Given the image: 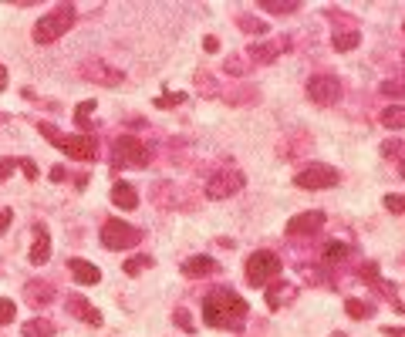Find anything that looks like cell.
Listing matches in <instances>:
<instances>
[{"instance_id":"6da1fadb","label":"cell","mask_w":405,"mask_h":337,"mask_svg":"<svg viewBox=\"0 0 405 337\" xmlns=\"http://www.w3.org/2000/svg\"><path fill=\"white\" fill-rule=\"evenodd\" d=\"M243 317H247V300L240 293H234L230 287H217V290L206 293V300H202V321L210 324V327H234V331H240Z\"/></svg>"},{"instance_id":"7a4b0ae2","label":"cell","mask_w":405,"mask_h":337,"mask_svg":"<svg viewBox=\"0 0 405 337\" xmlns=\"http://www.w3.org/2000/svg\"><path fill=\"white\" fill-rule=\"evenodd\" d=\"M75 7L71 4H58L51 14H44L37 24H34L31 37L37 41V44H51V41H58V37H64V34L75 27Z\"/></svg>"},{"instance_id":"3957f363","label":"cell","mask_w":405,"mask_h":337,"mask_svg":"<svg viewBox=\"0 0 405 337\" xmlns=\"http://www.w3.org/2000/svg\"><path fill=\"white\" fill-rule=\"evenodd\" d=\"M41 132H44L47 142H54V145H58L64 155H71V159H78V162H92L95 155H98V142H95L88 132H78V135L61 138L54 125H41Z\"/></svg>"},{"instance_id":"277c9868","label":"cell","mask_w":405,"mask_h":337,"mask_svg":"<svg viewBox=\"0 0 405 337\" xmlns=\"http://www.w3.org/2000/svg\"><path fill=\"white\" fill-rule=\"evenodd\" d=\"M281 276V257L270 250H257L247 257V283L250 287H267L270 280Z\"/></svg>"},{"instance_id":"5b68a950","label":"cell","mask_w":405,"mask_h":337,"mask_svg":"<svg viewBox=\"0 0 405 337\" xmlns=\"http://www.w3.org/2000/svg\"><path fill=\"white\" fill-rule=\"evenodd\" d=\"M341 183V172L327 162H311L308 168H301L294 176L297 189H308V192H321V189H331V185Z\"/></svg>"},{"instance_id":"8992f818","label":"cell","mask_w":405,"mask_h":337,"mask_svg":"<svg viewBox=\"0 0 405 337\" xmlns=\"http://www.w3.org/2000/svg\"><path fill=\"white\" fill-rule=\"evenodd\" d=\"M111 155H115V162H119V166H128V168H145L149 162H152V152H149V149H145L135 135L115 138Z\"/></svg>"},{"instance_id":"52a82bcc","label":"cell","mask_w":405,"mask_h":337,"mask_svg":"<svg viewBox=\"0 0 405 337\" xmlns=\"http://www.w3.org/2000/svg\"><path fill=\"white\" fill-rule=\"evenodd\" d=\"M243 185H247L243 172L226 166V168H219V172L210 176V183H206V196H210V200H230V196H236Z\"/></svg>"},{"instance_id":"ba28073f","label":"cell","mask_w":405,"mask_h":337,"mask_svg":"<svg viewBox=\"0 0 405 337\" xmlns=\"http://www.w3.org/2000/svg\"><path fill=\"white\" fill-rule=\"evenodd\" d=\"M139 240H142V230H135L132 223L109 219V223L102 226V243H105V250H132V246H139Z\"/></svg>"},{"instance_id":"9c48e42d","label":"cell","mask_w":405,"mask_h":337,"mask_svg":"<svg viewBox=\"0 0 405 337\" xmlns=\"http://www.w3.org/2000/svg\"><path fill=\"white\" fill-rule=\"evenodd\" d=\"M308 98H311L314 105H321V108L334 105V102L341 98V81H338L334 75H314V78H308Z\"/></svg>"},{"instance_id":"30bf717a","label":"cell","mask_w":405,"mask_h":337,"mask_svg":"<svg viewBox=\"0 0 405 337\" xmlns=\"http://www.w3.org/2000/svg\"><path fill=\"white\" fill-rule=\"evenodd\" d=\"M325 226V213L321 209H311V213H297L287 219V236H311Z\"/></svg>"},{"instance_id":"8fae6325","label":"cell","mask_w":405,"mask_h":337,"mask_svg":"<svg viewBox=\"0 0 405 337\" xmlns=\"http://www.w3.org/2000/svg\"><path fill=\"white\" fill-rule=\"evenodd\" d=\"M81 75H85V81L105 85V88H115L122 81V71H115V68H109V64H102V61H85L81 64Z\"/></svg>"},{"instance_id":"7c38bea8","label":"cell","mask_w":405,"mask_h":337,"mask_svg":"<svg viewBox=\"0 0 405 337\" xmlns=\"http://www.w3.org/2000/svg\"><path fill=\"white\" fill-rule=\"evenodd\" d=\"M287 47H291L287 37H274V41H264V44H253V47H250V61L270 64V61H277Z\"/></svg>"},{"instance_id":"4fadbf2b","label":"cell","mask_w":405,"mask_h":337,"mask_svg":"<svg viewBox=\"0 0 405 337\" xmlns=\"http://www.w3.org/2000/svg\"><path fill=\"white\" fill-rule=\"evenodd\" d=\"M68 266H71V276L78 280L81 287H92V283H98V280H102V270H98L95 263H88V260H78V257H75Z\"/></svg>"},{"instance_id":"5bb4252c","label":"cell","mask_w":405,"mask_h":337,"mask_svg":"<svg viewBox=\"0 0 405 337\" xmlns=\"http://www.w3.org/2000/svg\"><path fill=\"white\" fill-rule=\"evenodd\" d=\"M219 270V263L213 260V257H189L186 266H183V274L189 276V280H196V276H213Z\"/></svg>"},{"instance_id":"9a60e30c","label":"cell","mask_w":405,"mask_h":337,"mask_svg":"<svg viewBox=\"0 0 405 337\" xmlns=\"http://www.w3.org/2000/svg\"><path fill=\"white\" fill-rule=\"evenodd\" d=\"M24 290H28V304L31 307H47L51 300H54V287L44 283V280H31Z\"/></svg>"},{"instance_id":"2e32d148","label":"cell","mask_w":405,"mask_h":337,"mask_svg":"<svg viewBox=\"0 0 405 337\" xmlns=\"http://www.w3.org/2000/svg\"><path fill=\"white\" fill-rule=\"evenodd\" d=\"M68 310H71V314H78L81 321L92 324V327H98V324H102V310H95V307L88 304L85 297H71V300H68Z\"/></svg>"},{"instance_id":"e0dca14e","label":"cell","mask_w":405,"mask_h":337,"mask_svg":"<svg viewBox=\"0 0 405 337\" xmlns=\"http://www.w3.org/2000/svg\"><path fill=\"white\" fill-rule=\"evenodd\" d=\"M47 257H51V236H47L44 226H37V240H34L28 260H31L34 266H41V263H47Z\"/></svg>"},{"instance_id":"ac0fdd59","label":"cell","mask_w":405,"mask_h":337,"mask_svg":"<svg viewBox=\"0 0 405 337\" xmlns=\"http://www.w3.org/2000/svg\"><path fill=\"white\" fill-rule=\"evenodd\" d=\"M111 202L122 206V209H135V206H139V192L128 183H115L111 185Z\"/></svg>"},{"instance_id":"d6986e66","label":"cell","mask_w":405,"mask_h":337,"mask_svg":"<svg viewBox=\"0 0 405 337\" xmlns=\"http://www.w3.org/2000/svg\"><path fill=\"white\" fill-rule=\"evenodd\" d=\"M24 337H54V324L47 317H34V321H24Z\"/></svg>"},{"instance_id":"ffe728a7","label":"cell","mask_w":405,"mask_h":337,"mask_svg":"<svg viewBox=\"0 0 405 337\" xmlns=\"http://www.w3.org/2000/svg\"><path fill=\"white\" fill-rule=\"evenodd\" d=\"M382 125L385 128H392V132H399V128H405V105H392L382 111Z\"/></svg>"},{"instance_id":"44dd1931","label":"cell","mask_w":405,"mask_h":337,"mask_svg":"<svg viewBox=\"0 0 405 337\" xmlns=\"http://www.w3.org/2000/svg\"><path fill=\"white\" fill-rule=\"evenodd\" d=\"M321 257H325V263H341L344 257H348V243H338V240H331V243H325Z\"/></svg>"},{"instance_id":"7402d4cb","label":"cell","mask_w":405,"mask_h":337,"mask_svg":"<svg viewBox=\"0 0 405 337\" xmlns=\"http://www.w3.org/2000/svg\"><path fill=\"white\" fill-rule=\"evenodd\" d=\"M382 155H389V159L399 162V172H402V179H405V142H385Z\"/></svg>"},{"instance_id":"603a6c76","label":"cell","mask_w":405,"mask_h":337,"mask_svg":"<svg viewBox=\"0 0 405 337\" xmlns=\"http://www.w3.org/2000/svg\"><path fill=\"white\" fill-rule=\"evenodd\" d=\"M361 41L358 31H344V34H334V51H355Z\"/></svg>"},{"instance_id":"cb8c5ba5","label":"cell","mask_w":405,"mask_h":337,"mask_svg":"<svg viewBox=\"0 0 405 337\" xmlns=\"http://www.w3.org/2000/svg\"><path fill=\"white\" fill-rule=\"evenodd\" d=\"M260 7L270 11V14H294V11H301V4H294V0H287V4H281V0H264Z\"/></svg>"},{"instance_id":"d4e9b609","label":"cell","mask_w":405,"mask_h":337,"mask_svg":"<svg viewBox=\"0 0 405 337\" xmlns=\"http://www.w3.org/2000/svg\"><path fill=\"white\" fill-rule=\"evenodd\" d=\"M287 293H291V287H287V283H274V287L267 290V304H270V310H277V307H281V300L287 297Z\"/></svg>"},{"instance_id":"484cf974","label":"cell","mask_w":405,"mask_h":337,"mask_svg":"<svg viewBox=\"0 0 405 337\" xmlns=\"http://www.w3.org/2000/svg\"><path fill=\"white\" fill-rule=\"evenodd\" d=\"M17 317V304L11 300V297H0V327L4 324H11Z\"/></svg>"},{"instance_id":"4316f807","label":"cell","mask_w":405,"mask_h":337,"mask_svg":"<svg viewBox=\"0 0 405 337\" xmlns=\"http://www.w3.org/2000/svg\"><path fill=\"white\" fill-rule=\"evenodd\" d=\"M145 266H152V260H149V257H132V260H125V274L139 276Z\"/></svg>"},{"instance_id":"83f0119b","label":"cell","mask_w":405,"mask_h":337,"mask_svg":"<svg viewBox=\"0 0 405 337\" xmlns=\"http://www.w3.org/2000/svg\"><path fill=\"white\" fill-rule=\"evenodd\" d=\"M344 310H348V317H368L372 314V307L368 304H361V300H344Z\"/></svg>"},{"instance_id":"f1b7e54d","label":"cell","mask_w":405,"mask_h":337,"mask_svg":"<svg viewBox=\"0 0 405 337\" xmlns=\"http://www.w3.org/2000/svg\"><path fill=\"white\" fill-rule=\"evenodd\" d=\"M240 27H243L247 34H264V31H267L264 20H257V17H247V14L240 17Z\"/></svg>"},{"instance_id":"f546056e","label":"cell","mask_w":405,"mask_h":337,"mask_svg":"<svg viewBox=\"0 0 405 337\" xmlns=\"http://www.w3.org/2000/svg\"><path fill=\"white\" fill-rule=\"evenodd\" d=\"M186 102V94L183 92H176V94H159L156 98V108H176V105H183Z\"/></svg>"},{"instance_id":"4dcf8cb0","label":"cell","mask_w":405,"mask_h":337,"mask_svg":"<svg viewBox=\"0 0 405 337\" xmlns=\"http://www.w3.org/2000/svg\"><path fill=\"white\" fill-rule=\"evenodd\" d=\"M172 321L179 324V327H183L186 334H193V331H196V324H193V317H189V310H183V307H179V310L172 314Z\"/></svg>"},{"instance_id":"1f68e13d","label":"cell","mask_w":405,"mask_h":337,"mask_svg":"<svg viewBox=\"0 0 405 337\" xmlns=\"http://www.w3.org/2000/svg\"><path fill=\"white\" fill-rule=\"evenodd\" d=\"M92 111H95V102H81L78 111H75V122L85 128V125H88V118H92Z\"/></svg>"},{"instance_id":"d6a6232c","label":"cell","mask_w":405,"mask_h":337,"mask_svg":"<svg viewBox=\"0 0 405 337\" xmlns=\"http://www.w3.org/2000/svg\"><path fill=\"white\" fill-rule=\"evenodd\" d=\"M382 94H389V98H405V81H385V85H382Z\"/></svg>"},{"instance_id":"836d02e7","label":"cell","mask_w":405,"mask_h":337,"mask_svg":"<svg viewBox=\"0 0 405 337\" xmlns=\"http://www.w3.org/2000/svg\"><path fill=\"white\" fill-rule=\"evenodd\" d=\"M358 276L365 280V283H378V280H382V276H378V263H365V266L358 270Z\"/></svg>"},{"instance_id":"e575fe53","label":"cell","mask_w":405,"mask_h":337,"mask_svg":"<svg viewBox=\"0 0 405 337\" xmlns=\"http://www.w3.org/2000/svg\"><path fill=\"white\" fill-rule=\"evenodd\" d=\"M385 209L389 213H399V216H405V196H385Z\"/></svg>"},{"instance_id":"d590c367","label":"cell","mask_w":405,"mask_h":337,"mask_svg":"<svg viewBox=\"0 0 405 337\" xmlns=\"http://www.w3.org/2000/svg\"><path fill=\"white\" fill-rule=\"evenodd\" d=\"M17 166L24 168V176H28V179H31V183H34V179H37V166H34L31 159H17Z\"/></svg>"},{"instance_id":"8d00e7d4","label":"cell","mask_w":405,"mask_h":337,"mask_svg":"<svg viewBox=\"0 0 405 337\" xmlns=\"http://www.w3.org/2000/svg\"><path fill=\"white\" fill-rule=\"evenodd\" d=\"M14 168H17V159H0V183H4Z\"/></svg>"},{"instance_id":"74e56055","label":"cell","mask_w":405,"mask_h":337,"mask_svg":"<svg viewBox=\"0 0 405 337\" xmlns=\"http://www.w3.org/2000/svg\"><path fill=\"white\" fill-rule=\"evenodd\" d=\"M11 219H14V209H0V233L11 226Z\"/></svg>"},{"instance_id":"f35d334b","label":"cell","mask_w":405,"mask_h":337,"mask_svg":"<svg viewBox=\"0 0 405 337\" xmlns=\"http://www.w3.org/2000/svg\"><path fill=\"white\" fill-rule=\"evenodd\" d=\"M382 334L385 337H405V331L402 327H382Z\"/></svg>"},{"instance_id":"ab89813d","label":"cell","mask_w":405,"mask_h":337,"mask_svg":"<svg viewBox=\"0 0 405 337\" xmlns=\"http://www.w3.org/2000/svg\"><path fill=\"white\" fill-rule=\"evenodd\" d=\"M202 47H206V51H217V47H219V41H217V37H213V34H210V37L202 41Z\"/></svg>"},{"instance_id":"60d3db41","label":"cell","mask_w":405,"mask_h":337,"mask_svg":"<svg viewBox=\"0 0 405 337\" xmlns=\"http://www.w3.org/2000/svg\"><path fill=\"white\" fill-rule=\"evenodd\" d=\"M51 179H54V183H61V179H64V166H54V168H51Z\"/></svg>"},{"instance_id":"b9f144b4","label":"cell","mask_w":405,"mask_h":337,"mask_svg":"<svg viewBox=\"0 0 405 337\" xmlns=\"http://www.w3.org/2000/svg\"><path fill=\"white\" fill-rule=\"evenodd\" d=\"M7 92V68H4V64H0V94Z\"/></svg>"},{"instance_id":"7bdbcfd3","label":"cell","mask_w":405,"mask_h":337,"mask_svg":"<svg viewBox=\"0 0 405 337\" xmlns=\"http://www.w3.org/2000/svg\"><path fill=\"white\" fill-rule=\"evenodd\" d=\"M226 71H234V75H240V71H243V64H240V61H226Z\"/></svg>"},{"instance_id":"ee69618b","label":"cell","mask_w":405,"mask_h":337,"mask_svg":"<svg viewBox=\"0 0 405 337\" xmlns=\"http://www.w3.org/2000/svg\"><path fill=\"white\" fill-rule=\"evenodd\" d=\"M402 31H405V24H402Z\"/></svg>"},{"instance_id":"f6af8a7d","label":"cell","mask_w":405,"mask_h":337,"mask_svg":"<svg viewBox=\"0 0 405 337\" xmlns=\"http://www.w3.org/2000/svg\"><path fill=\"white\" fill-rule=\"evenodd\" d=\"M402 61H405V58H402Z\"/></svg>"}]
</instances>
